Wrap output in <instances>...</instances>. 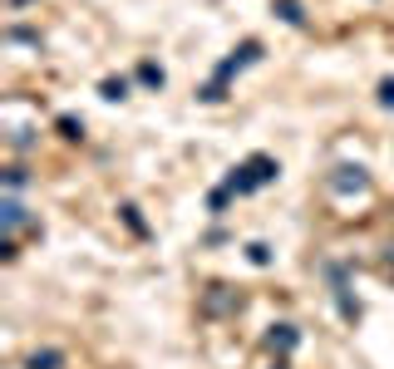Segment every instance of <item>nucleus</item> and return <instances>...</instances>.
<instances>
[{
	"mask_svg": "<svg viewBox=\"0 0 394 369\" xmlns=\"http://www.w3.org/2000/svg\"><path fill=\"white\" fill-rule=\"evenodd\" d=\"M281 168H276V157H266V153H256V157H247V163L232 173V182H227V192H252V187H261V182H271Z\"/></svg>",
	"mask_w": 394,
	"mask_h": 369,
	"instance_id": "f257e3e1",
	"label": "nucleus"
},
{
	"mask_svg": "<svg viewBox=\"0 0 394 369\" xmlns=\"http://www.w3.org/2000/svg\"><path fill=\"white\" fill-rule=\"evenodd\" d=\"M365 168H340V178H335V187H340V192H365Z\"/></svg>",
	"mask_w": 394,
	"mask_h": 369,
	"instance_id": "f03ea898",
	"label": "nucleus"
},
{
	"mask_svg": "<svg viewBox=\"0 0 394 369\" xmlns=\"http://www.w3.org/2000/svg\"><path fill=\"white\" fill-rule=\"evenodd\" d=\"M296 325H271V350H296Z\"/></svg>",
	"mask_w": 394,
	"mask_h": 369,
	"instance_id": "7ed1b4c3",
	"label": "nucleus"
},
{
	"mask_svg": "<svg viewBox=\"0 0 394 369\" xmlns=\"http://www.w3.org/2000/svg\"><path fill=\"white\" fill-rule=\"evenodd\" d=\"M60 364H65L60 350H35V354H30V369H60Z\"/></svg>",
	"mask_w": 394,
	"mask_h": 369,
	"instance_id": "20e7f679",
	"label": "nucleus"
},
{
	"mask_svg": "<svg viewBox=\"0 0 394 369\" xmlns=\"http://www.w3.org/2000/svg\"><path fill=\"white\" fill-rule=\"evenodd\" d=\"M276 15L286 20V25H301L306 15H301V0H276Z\"/></svg>",
	"mask_w": 394,
	"mask_h": 369,
	"instance_id": "39448f33",
	"label": "nucleus"
},
{
	"mask_svg": "<svg viewBox=\"0 0 394 369\" xmlns=\"http://www.w3.org/2000/svg\"><path fill=\"white\" fill-rule=\"evenodd\" d=\"M0 212H6V232H15V227H25V207H20L15 197H10L6 207H0Z\"/></svg>",
	"mask_w": 394,
	"mask_h": 369,
	"instance_id": "423d86ee",
	"label": "nucleus"
},
{
	"mask_svg": "<svg viewBox=\"0 0 394 369\" xmlns=\"http://www.w3.org/2000/svg\"><path fill=\"white\" fill-rule=\"evenodd\" d=\"M99 94H104V98H124V94H129V79H104Z\"/></svg>",
	"mask_w": 394,
	"mask_h": 369,
	"instance_id": "0eeeda50",
	"label": "nucleus"
},
{
	"mask_svg": "<svg viewBox=\"0 0 394 369\" xmlns=\"http://www.w3.org/2000/svg\"><path fill=\"white\" fill-rule=\"evenodd\" d=\"M247 256H252V266H271V246H266V241H252Z\"/></svg>",
	"mask_w": 394,
	"mask_h": 369,
	"instance_id": "6e6552de",
	"label": "nucleus"
},
{
	"mask_svg": "<svg viewBox=\"0 0 394 369\" xmlns=\"http://www.w3.org/2000/svg\"><path fill=\"white\" fill-rule=\"evenodd\" d=\"M138 79H143V84H153V89H163V69H158V65H143V69H138Z\"/></svg>",
	"mask_w": 394,
	"mask_h": 369,
	"instance_id": "1a4fd4ad",
	"label": "nucleus"
},
{
	"mask_svg": "<svg viewBox=\"0 0 394 369\" xmlns=\"http://www.w3.org/2000/svg\"><path fill=\"white\" fill-rule=\"evenodd\" d=\"M379 103H384V109H394V79L379 84Z\"/></svg>",
	"mask_w": 394,
	"mask_h": 369,
	"instance_id": "9d476101",
	"label": "nucleus"
},
{
	"mask_svg": "<svg viewBox=\"0 0 394 369\" xmlns=\"http://www.w3.org/2000/svg\"><path fill=\"white\" fill-rule=\"evenodd\" d=\"M60 133H65V138H79V133H84V128H79V123H74V119H60Z\"/></svg>",
	"mask_w": 394,
	"mask_h": 369,
	"instance_id": "9b49d317",
	"label": "nucleus"
}]
</instances>
